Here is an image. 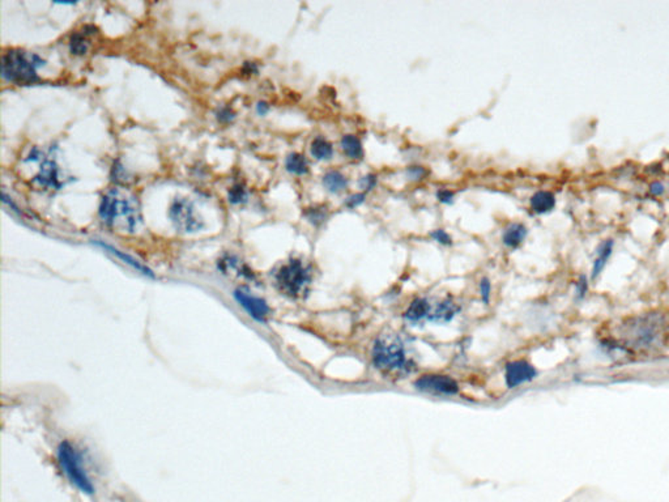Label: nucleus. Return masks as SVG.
<instances>
[{
    "label": "nucleus",
    "mask_w": 669,
    "mask_h": 502,
    "mask_svg": "<svg viewBox=\"0 0 669 502\" xmlns=\"http://www.w3.org/2000/svg\"><path fill=\"white\" fill-rule=\"evenodd\" d=\"M604 343L630 354L660 352L669 344V318L660 312L629 317L612 327Z\"/></svg>",
    "instance_id": "obj_1"
},
{
    "label": "nucleus",
    "mask_w": 669,
    "mask_h": 502,
    "mask_svg": "<svg viewBox=\"0 0 669 502\" xmlns=\"http://www.w3.org/2000/svg\"><path fill=\"white\" fill-rule=\"evenodd\" d=\"M99 218L110 228L124 233H137L143 224L137 198L119 189H113L104 195L99 204Z\"/></svg>",
    "instance_id": "obj_2"
},
{
    "label": "nucleus",
    "mask_w": 669,
    "mask_h": 502,
    "mask_svg": "<svg viewBox=\"0 0 669 502\" xmlns=\"http://www.w3.org/2000/svg\"><path fill=\"white\" fill-rule=\"evenodd\" d=\"M373 365L384 374H410L416 364L407 354L403 339L397 334H383L378 336L371 350Z\"/></svg>",
    "instance_id": "obj_3"
},
{
    "label": "nucleus",
    "mask_w": 669,
    "mask_h": 502,
    "mask_svg": "<svg viewBox=\"0 0 669 502\" xmlns=\"http://www.w3.org/2000/svg\"><path fill=\"white\" fill-rule=\"evenodd\" d=\"M279 290L290 299H301L307 295L313 282V269L298 258H292L280 266L274 273Z\"/></svg>",
    "instance_id": "obj_4"
},
{
    "label": "nucleus",
    "mask_w": 669,
    "mask_h": 502,
    "mask_svg": "<svg viewBox=\"0 0 669 502\" xmlns=\"http://www.w3.org/2000/svg\"><path fill=\"white\" fill-rule=\"evenodd\" d=\"M45 62L37 54L24 50H10L1 58V75L14 84H33L38 82L37 69Z\"/></svg>",
    "instance_id": "obj_5"
},
{
    "label": "nucleus",
    "mask_w": 669,
    "mask_h": 502,
    "mask_svg": "<svg viewBox=\"0 0 669 502\" xmlns=\"http://www.w3.org/2000/svg\"><path fill=\"white\" fill-rule=\"evenodd\" d=\"M58 461L72 484H75L86 494H92L95 492L93 484L86 475L85 468L82 467V457L79 451L75 448V446H72L69 441H64L59 445Z\"/></svg>",
    "instance_id": "obj_6"
},
{
    "label": "nucleus",
    "mask_w": 669,
    "mask_h": 502,
    "mask_svg": "<svg viewBox=\"0 0 669 502\" xmlns=\"http://www.w3.org/2000/svg\"><path fill=\"white\" fill-rule=\"evenodd\" d=\"M169 218L179 231L191 233L203 228V220L196 215L193 204L183 198L174 199L169 209Z\"/></svg>",
    "instance_id": "obj_7"
},
{
    "label": "nucleus",
    "mask_w": 669,
    "mask_h": 502,
    "mask_svg": "<svg viewBox=\"0 0 669 502\" xmlns=\"http://www.w3.org/2000/svg\"><path fill=\"white\" fill-rule=\"evenodd\" d=\"M414 389L423 393H439L454 396L460 391L459 383L450 376L443 374H425L419 377L413 383Z\"/></svg>",
    "instance_id": "obj_8"
},
{
    "label": "nucleus",
    "mask_w": 669,
    "mask_h": 502,
    "mask_svg": "<svg viewBox=\"0 0 669 502\" xmlns=\"http://www.w3.org/2000/svg\"><path fill=\"white\" fill-rule=\"evenodd\" d=\"M537 377V370L527 360H515L507 363L505 367V380L507 389L513 390Z\"/></svg>",
    "instance_id": "obj_9"
},
{
    "label": "nucleus",
    "mask_w": 669,
    "mask_h": 502,
    "mask_svg": "<svg viewBox=\"0 0 669 502\" xmlns=\"http://www.w3.org/2000/svg\"><path fill=\"white\" fill-rule=\"evenodd\" d=\"M40 160H41V168L38 174L33 178V183L37 187L45 190H59L63 186V182L60 181L59 168L54 157L51 156L45 157L43 153H41Z\"/></svg>",
    "instance_id": "obj_10"
},
{
    "label": "nucleus",
    "mask_w": 669,
    "mask_h": 502,
    "mask_svg": "<svg viewBox=\"0 0 669 502\" xmlns=\"http://www.w3.org/2000/svg\"><path fill=\"white\" fill-rule=\"evenodd\" d=\"M234 299H237V302L248 312V315L253 319L258 321L260 323H264L267 321L271 312V308L268 306L266 299L253 296L244 289H237L234 292Z\"/></svg>",
    "instance_id": "obj_11"
},
{
    "label": "nucleus",
    "mask_w": 669,
    "mask_h": 502,
    "mask_svg": "<svg viewBox=\"0 0 669 502\" xmlns=\"http://www.w3.org/2000/svg\"><path fill=\"white\" fill-rule=\"evenodd\" d=\"M460 309H462L460 305L456 304L455 299H452V297L449 296V297L439 301L437 305L432 309L430 317L427 321L433 322V323H439V325L449 323L458 315Z\"/></svg>",
    "instance_id": "obj_12"
},
{
    "label": "nucleus",
    "mask_w": 669,
    "mask_h": 502,
    "mask_svg": "<svg viewBox=\"0 0 669 502\" xmlns=\"http://www.w3.org/2000/svg\"><path fill=\"white\" fill-rule=\"evenodd\" d=\"M432 309H433V306L429 302V299L417 297L410 302V306L404 312V318L412 325H416V323H420L423 321H427L430 317Z\"/></svg>",
    "instance_id": "obj_13"
},
{
    "label": "nucleus",
    "mask_w": 669,
    "mask_h": 502,
    "mask_svg": "<svg viewBox=\"0 0 669 502\" xmlns=\"http://www.w3.org/2000/svg\"><path fill=\"white\" fill-rule=\"evenodd\" d=\"M527 228L520 223L510 224L502 234V242L508 249H517L527 237Z\"/></svg>",
    "instance_id": "obj_14"
},
{
    "label": "nucleus",
    "mask_w": 669,
    "mask_h": 502,
    "mask_svg": "<svg viewBox=\"0 0 669 502\" xmlns=\"http://www.w3.org/2000/svg\"><path fill=\"white\" fill-rule=\"evenodd\" d=\"M323 186L326 190L331 194H340L342 191L347 190L348 187V179L339 170H329L323 176Z\"/></svg>",
    "instance_id": "obj_15"
},
{
    "label": "nucleus",
    "mask_w": 669,
    "mask_h": 502,
    "mask_svg": "<svg viewBox=\"0 0 669 502\" xmlns=\"http://www.w3.org/2000/svg\"><path fill=\"white\" fill-rule=\"evenodd\" d=\"M310 153L315 160L327 161V160H331L333 156V146L331 141H328L326 137L316 136L314 140L312 141Z\"/></svg>",
    "instance_id": "obj_16"
},
{
    "label": "nucleus",
    "mask_w": 669,
    "mask_h": 502,
    "mask_svg": "<svg viewBox=\"0 0 669 502\" xmlns=\"http://www.w3.org/2000/svg\"><path fill=\"white\" fill-rule=\"evenodd\" d=\"M556 205V198L549 191H537L531 198V208L536 214H546Z\"/></svg>",
    "instance_id": "obj_17"
},
{
    "label": "nucleus",
    "mask_w": 669,
    "mask_h": 502,
    "mask_svg": "<svg viewBox=\"0 0 669 502\" xmlns=\"http://www.w3.org/2000/svg\"><path fill=\"white\" fill-rule=\"evenodd\" d=\"M97 244H98V246H101L104 250H106V251L111 253L113 255H115L117 258L122 259L124 263H127L128 266H131V267H132V269H135L137 271L141 272L143 275H147V276H150V277H154V273L150 271V269H148L147 266H144L143 263H140V262L137 260V259L132 258L131 255L124 254V251H121V250H118V249H115V247H113V246H110V244H104V242H97Z\"/></svg>",
    "instance_id": "obj_18"
},
{
    "label": "nucleus",
    "mask_w": 669,
    "mask_h": 502,
    "mask_svg": "<svg viewBox=\"0 0 669 502\" xmlns=\"http://www.w3.org/2000/svg\"><path fill=\"white\" fill-rule=\"evenodd\" d=\"M342 150L345 156L351 160H361L364 157V147L361 140L355 135H344L340 141Z\"/></svg>",
    "instance_id": "obj_19"
},
{
    "label": "nucleus",
    "mask_w": 669,
    "mask_h": 502,
    "mask_svg": "<svg viewBox=\"0 0 669 502\" xmlns=\"http://www.w3.org/2000/svg\"><path fill=\"white\" fill-rule=\"evenodd\" d=\"M285 169L289 173H292L294 176H305L310 170L306 157L301 153H297V152L287 155V160H285Z\"/></svg>",
    "instance_id": "obj_20"
},
{
    "label": "nucleus",
    "mask_w": 669,
    "mask_h": 502,
    "mask_svg": "<svg viewBox=\"0 0 669 502\" xmlns=\"http://www.w3.org/2000/svg\"><path fill=\"white\" fill-rule=\"evenodd\" d=\"M305 216L310 224H313L316 228L322 227L328 218L327 208L325 205H314L310 207L305 211Z\"/></svg>",
    "instance_id": "obj_21"
},
{
    "label": "nucleus",
    "mask_w": 669,
    "mask_h": 502,
    "mask_svg": "<svg viewBox=\"0 0 669 502\" xmlns=\"http://www.w3.org/2000/svg\"><path fill=\"white\" fill-rule=\"evenodd\" d=\"M88 32L84 33H75L71 40H69V50L75 55L85 54L89 49V42H88Z\"/></svg>",
    "instance_id": "obj_22"
},
{
    "label": "nucleus",
    "mask_w": 669,
    "mask_h": 502,
    "mask_svg": "<svg viewBox=\"0 0 669 502\" xmlns=\"http://www.w3.org/2000/svg\"><path fill=\"white\" fill-rule=\"evenodd\" d=\"M612 246H613L612 241H608V242H604L601 244L600 249L598 251V258L595 259V264H594V270H592L594 277H596L600 273L601 270L604 269L607 259L612 253Z\"/></svg>",
    "instance_id": "obj_23"
},
{
    "label": "nucleus",
    "mask_w": 669,
    "mask_h": 502,
    "mask_svg": "<svg viewBox=\"0 0 669 502\" xmlns=\"http://www.w3.org/2000/svg\"><path fill=\"white\" fill-rule=\"evenodd\" d=\"M247 198V191L241 183H237L234 185L232 189L229 190V202L233 204H242L246 203Z\"/></svg>",
    "instance_id": "obj_24"
},
{
    "label": "nucleus",
    "mask_w": 669,
    "mask_h": 502,
    "mask_svg": "<svg viewBox=\"0 0 669 502\" xmlns=\"http://www.w3.org/2000/svg\"><path fill=\"white\" fill-rule=\"evenodd\" d=\"M429 174L427 169L423 168V166H419V165H413V166H410L407 170H406V176L410 179V181H413V182H420L425 179L426 176Z\"/></svg>",
    "instance_id": "obj_25"
},
{
    "label": "nucleus",
    "mask_w": 669,
    "mask_h": 502,
    "mask_svg": "<svg viewBox=\"0 0 669 502\" xmlns=\"http://www.w3.org/2000/svg\"><path fill=\"white\" fill-rule=\"evenodd\" d=\"M480 295L481 299L485 305H489L491 296H492V283L488 277H482L480 282Z\"/></svg>",
    "instance_id": "obj_26"
},
{
    "label": "nucleus",
    "mask_w": 669,
    "mask_h": 502,
    "mask_svg": "<svg viewBox=\"0 0 669 502\" xmlns=\"http://www.w3.org/2000/svg\"><path fill=\"white\" fill-rule=\"evenodd\" d=\"M430 238L438 244H443V246H451L452 244V238L445 229H436V231H430Z\"/></svg>",
    "instance_id": "obj_27"
},
{
    "label": "nucleus",
    "mask_w": 669,
    "mask_h": 502,
    "mask_svg": "<svg viewBox=\"0 0 669 502\" xmlns=\"http://www.w3.org/2000/svg\"><path fill=\"white\" fill-rule=\"evenodd\" d=\"M378 183V176L375 174H366V176H362L360 181H358V186L360 189H362L364 192H368V191H371Z\"/></svg>",
    "instance_id": "obj_28"
},
{
    "label": "nucleus",
    "mask_w": 669,
    "mask_h": 502,
    "mask_svg": "<svg viewBox=\"0 0 669 502\" xmlns=\"http://www.w3.org/2000/svg\"><path fill=\"white\" fill-rule=\"evenodd\" d=\"M366 199V194L365 192H357V194H353L351 196H348L345 199V207L349 208V209H355L357 207H360L361 204L365 202Z\"/></svg>",
    "instance_id": "obj_29"
},
{
    "label": "nucleus",
    "mask_w": 669,
    "mask_h": 502,
    "mask_svg": "<svg viewBox=\"0 0 669 502\" xmlns=\"http://www.w3.org/2000/svg\"><path fill=\"white\" fill-rule=\"evenodd\" d=\"M436 196H437L439 203L451 205V204H454V202H455V194H454V191L447 190V189H439L436 192Z\"/></svg>",
    "instance_id": "obj_30"
},
{
    "label": "nucleus",
    "mask_w": 669,
    "mask_h": 502,
    "mask_svg": "<svg viewBox=\"0 0 669 502\" xmlns=\"http://www.w3.org/2000/svg\"><path fill=\"white\" fill-rule=\"evenodd\" d=\"M233 118H234V114L229 109L221 110V113L219 114V119L222 122H229V121H232Z\"/></svg>",
    "instance_id": "obj_31"
},
{
    "label": "nucleus",
    "mask_w": 669,
    "mask_h": 502,
    "mask_svg": "<svg viewBox=\"0 0 669 502\" xmlns=\"http://www.w3.org/2000/svg\"><path fill=\"white\" fill-rule=\"evenodd\" d=\"M257 109H258V113L263 115V114H266V113L268 111L270 106H268L266 102H259V104H258V106H257Z\"/></svg>",
    "instance_id": "obj_32"
}]
</instances>
